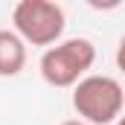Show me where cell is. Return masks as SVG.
I'll list each match as a JSON object with an SVG mask.
<instances>
[{
  "label": "cell",
  "instance_id": "6da1fadb",
  "mask_svg": "<svg viewBox=\"0 0 125 125\" xmlns=\"http://www.w3.org/2000/svg\"><path fill=\"white\" fill-rule=\"evenodd\" d=\"M93 64H96V44L90 38L76 35V38H64L58 44L47 47L38 61V70L50 87H73L90 73Z\"/></svg>",
  "mask_w": 125,
  "mask_h": 125
},
{
  "label": "cell",
  "instance_id": "7a4b0ae2",
  "mask_svg": "<svg viewBox=\"0 0 125 125\" xmlns=\"http://www.w3.org/2000/svg\"><path fill=\"white\" fill-rule=\"evenodd\" d=\"M125 93L114 76L87 73L73 84V108L84 125H114L122 116Z\"/></svg>",
  "mask_w": 125,
  "mask_h": 125
},
{
  "label": "cell",
  "instance_id": "3957f363",
  "mask_svg": "<svg viewBox=\"0 0 125 125\" xmlns=\"http://www.w3.org/2000/svg\"><path fill=\"white\" fill-rule=\"evenodd\" d=\"M12 23H15V35L32 44V47H52L58 44L67 26V15L58 3L52 0H21L12 9Z\"/></svg>",
  "mask_w": 125,
  "mask_h": 125
},
{
  "label": "cell",
  "instance_id": "277c9868",
  "mask_svg": "<svg viewBox=\"0 0 125 125\" xmlns=\"http://www.w3.org/2000/svg\"><path fill=\"white\" fill-rule=\"evenodd\" d=\"M26 67V44L12 29H0V76L15 79Z\"/></svg>",
  "mask_w": 125,
  "mask_h": 125
},
{
  "label": "cell",
  "instance_id": "5b68a950",
  "mask_svg": "<svg viewBox=\"0 0 125 125\" xmlns=\"http://www.w3.org/2000/svg\"><path fill=\"white\" fill-rule=\"evenodd\" d=\"M61 125H84V122H82V119H64Z\"/></svg>",
  "mask_w": 125,
  "mask_h": 125
},
{
  "label": "cell",
  "instance_id": "8992f818",
  "mask_svg": "<svg viewBox=\"0 0 125 125\" xmlns=\"http://www.w3.org/2000/svg\"><path fill=\"white\" fill-rule=\"evenodd\" d=\"M116 125H122V119H116Z\"/></svg>",
  "mask_w": 125,
  "mask_h": 125
}]
</instances>
